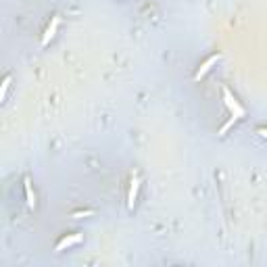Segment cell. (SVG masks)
Wrapping results in <instances>:
<instances>
[{"mask_svg": "<svg viewBox=\"0 0 267 267\" xmlns=\"http://www.w3.org/2000/svg\"><path fill=\"white\" fill-rule=\"evenodd\" d=\"M80 240H82V236H80V234L65 236V238H63V240L57 244V249H54V250H57V252H61V250H65V249H69V247H73V244H77Z\"/></svg>", "mask_w": 267, "mask_h": 267, "instance_id": "cell-5", "label": "cell"}, {"mask_svg": "<svg viewBox=\"0 0 267 267\" xmlns=\"http://www.w3.org/2000/svg\"><path fill=\"white\" fill-rule=\"evenodd\" d=\"M138 190H140V178L136 173L132 175V182H130V190H128V209L132 211L134 205H136V199H138Z\"/></svg>", "mask_w": 267, "mask_h": 267, "instance_id": "cell-2", "label": "cell"}, {"mask_svg": "<svg viewBox=\"0 0 267 267\" xmlns=\"http://www.w3.org/2000/svg\"><path fill=\"white\" fill-rule=\"evenodd\" d=\"M257 134H259V136H261V138H265V140H267V128H259V130H257Z\"/></svg>", "mask_w": 267, "mask_h": 267, "instance_id": "cell-10", "label": "cell"}, {"mask_svg": "<svg viewBox=\"0 0 267 267\" xmlns=\"http://www.w3.org/2000/svg\"><path fill=\"white\" fill-rule=\"evenodd\" d=\"M9 86H11V75H6L4 82H2V90H0V98H2V100H4V96H6V90H9Z\"/></svg>", "mask_w": 267, "mask_h": 267, "instance_id": "cell-8", "label": "cell"}, {"mask_svg": "<svg viewBox=\"0 0 267 267\" xmlns=\"http://www.w3.org/2000/svg\"><path fill=\"white\" fill-rule=\"evenodd\" d=\"M88 215H92V211H83V213H82V211H75L71 217H73V219H80V217H88Z\"/></svg>", "mask_w": 267, "mask_h": 267, "instance_id": "cell-9", "label": "cell"}, {"mask_svg": "<svg viewBox=\"0 0 267 267\" xmlns=\"http://www.w3.org/2000/svg\"><path fill=\"white\" fill-rule=\"evenodd\" d=\"M219 59H221V54H213V57H209V59L199 67V71L194 73V82H199L200 77H205V75L211 71V67H213L215 63H219Z\"/></svg>", "mask_w": 267, "mask_h": 267, "instance_id": "cell-3", "label": "cell"}, {"mask_svg": "<svg viewBox=\"0 0 267 267\" xmlns=\"http://www.w3.org/2000/svg\"><path fill=\"white\" fill-rule=\"evenodd\" d=\"M25 196H27V207L30 209H36V194H33V190H32V182H30V178H25Z\"/></svg>", "mask_w": 267, "mask_h": 267, "instance_id": "cell-6", "label": "cell"}, {"mask_svg": "<svg viewBox=\"0 0 267 267\" xmlns=\"http://www.w3.org/2000/svg\"><path fill=\"white\" fill-rule=\"evenodd\" d=\"M59 23H61L59 15H54V17H52V21H50V25L46 27L44 36H42V42H40V46H48V42H50V40L54 38V33H57V30H59Z\"/></svg>", "mask_w": 267, "mask_h": 267, "instance_id": "cell-4", "label": "cell"}, {"mask_svg": "<svg viewBox=\"0 0 267 267\" xmlns=\"http://www.w3.org/2000/svg\"><path fill=\"white\" fill-rule=\"evenodd\" d=\"M221 94H223V102H226V107L230 109V113L234 115L236 119H242L244 115H247V111H244V109L240 107V102L236 100L234 94H232L228 88H221Z\"/></svg>", "mask_w": 267, "mask_h": 267, "instance_id": "cell-1", "label": "cell"}, {"mask_svg": "<svg viewBox=\"0 0 267 267\" xmlns=\"http://www.w3.org/2000/svg\"><path fill=\"white\" fill-rule=\"evenodd\" d=\"M236 121H238V119H236L234 115H232V117L228 119V121H226V123H223L221 128H219V132H217V134H219V136H226V134H228V130H230V128H232V125H234Z\"/></svg>", "mask_w": 267, "mask_h": 267, "instance_id": "cell-7", "label": "cell"}]
</instances>
